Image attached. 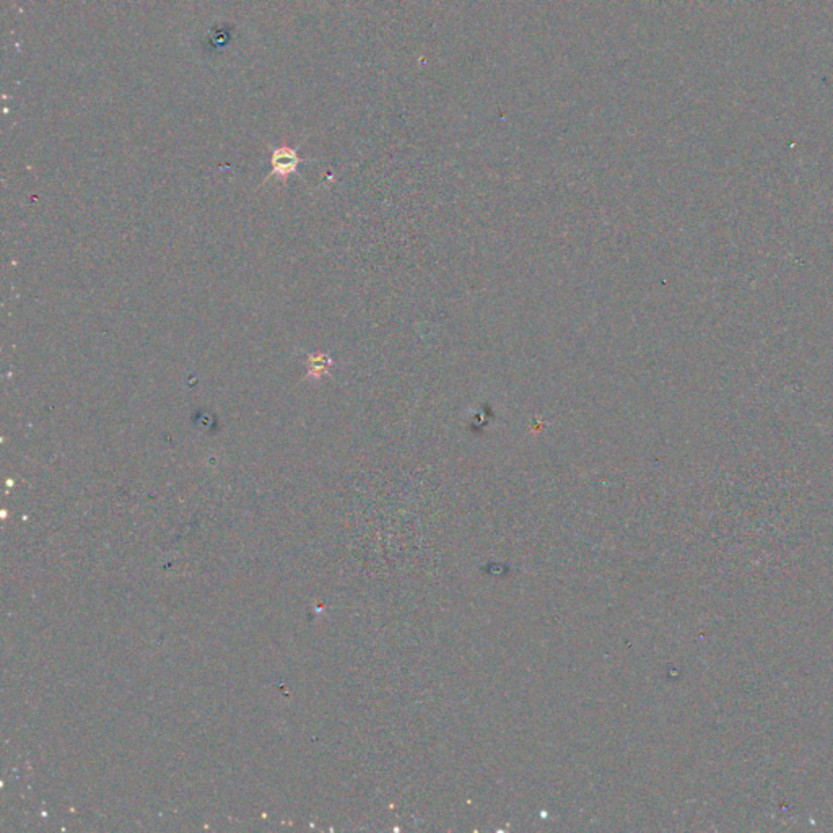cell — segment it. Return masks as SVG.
<instances>
[{
  "instance_id": "cell-1",
  "label": "cell",
  "mask_w": 833,
  "mask_h": 833,
  "mask_svg": "<svg viewBox=\"0 0 833 833\" xmlns=\"http://www.w3.org/2000/svg\"><path fill=\"white\" fill-rule=\"evenodd\" d=\"M298 163H300V158H298L296 152L290 150V148H279L272 157V169L280 178L289 176L290 173L295 171Z\"/></svg>"
},
{
  "instance_id": "cell-2",
  "label": "cell",
  "mask_w": 833,
  "mask_h": 833,
  "mask_svg": "<svg viewBox=\"0 0 833 833\" xmlns=\"http://www.w3.org/2000/svg\"><path fill=\"white\" fill-rule=\"evenodd\" d=\"M310 363H311L310 373L315 374V376H316V374L326 372L329 360H327V357H316V355H315V357H310Z\"/></svg>"
}]
</instances>
